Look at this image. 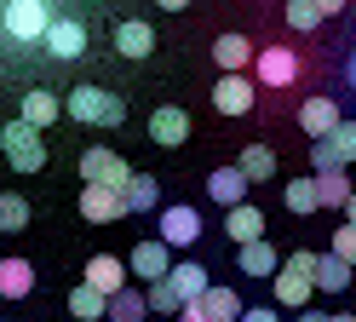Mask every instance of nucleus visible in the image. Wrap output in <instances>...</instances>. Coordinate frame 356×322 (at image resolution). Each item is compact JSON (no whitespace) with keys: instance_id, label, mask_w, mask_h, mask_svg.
Wrapping results in <instances>:
<instances>
[{"instance_id":"30","label":"nucleus","mask_w":356,"mask_h":322,"mask_svg":"<svg viewBox=\"0 0 356 322\" xmlns=\"http://www.w3.org/2000/svg\"><path fill=\"white\" fill-rule=\"evenodd\" d=\"M350 270H356V265L322 253V259H316V293H345V288H350Z\"/></svg>"},{"instance_id":"10","label":"nucleus","mask_w":356,"mask_h":322,"mask_svg":"<svg viewBox=\"0 0 356 322\" xmlns=\"http://www.w3.org/2000/svg\"><path fill=\"white\" fill-rule=\"evenodd\" d=\"M213 63L218 69H225V75H253V63H259V46L248 40V35H218L213 40Z\"/></svg>"},{"instance_id":"17","label":"nucleus","mask_w":356,"mask_h":322,"mask_svg":"<svg viewBox=\"0 0 356 322\" xmlns=\"http://www.w3.org/2000/svg\"><path fill=\"white\" fill-rule=\"evenodd\" d=\"M339 121H345L339 98H305L299 104V127H305V138H316V144H322L327 132H339Z\"/></svg>"},{"instance_id":"4","label":"nucleus","mask_w":356,"mask_h":322,"mask_svg":"<svg viewBox=\"0 0 356 322\" xmlns=\"http://www.w3.org/2000/svg\"><path fill=\"white\" fill-rule=\"evenodd\" d=\"M316 259H322V253H310V247H299V253L282 259V270H276V299H282V305L310 311V293H316Z\"/></svg>"},{"instance_id":"41","label":"nucleus","mask_w":356,"mask_h":322,"mask_svg":"<svg viewBox=\"0 0 356 322\" xmlns=\"http://www.w3.org/2000/svg\"><path fill=\"white\" fill-rule=\"evenodd\" d=\"M327 322H356V311H339V316H327Z\"/></svg>"},{"instance_id":"2","label":"nucleus","mask_w":356,"mask_h":322,"mask_svg":"<svg viewBox=\"0 0 356 322\" xmlns=\"http://www.w3.org/2000/svg\"><path fill=\"white\" fill-rule=\"evenodd\" d=\"M0 155H6L12 173H40V167H47V132L12 115V121L0 127Z\"/></svg>"},{"instance_id":"39","label":"nucleus","mask_w":356,"mask_h":322,"mask_svg":"<svg viewBox=\"0 0 356 322\" xmlns=\"http://www.w3.org/2000/svg\"><path fill=\"white\" fill-rule=\"evenodd\" d=\"M345 224H356V196H350V207H345Z\"/></svg>"},{"instance_id":"12","label":"nucleus","mask_w":356,"mask_h":322,"mask_svg":"<svg viewBox=\"0 0 356 322\" xmlns=\"http://www.w3.org/2000/svg\"><path fill=\"white\" fill-rule=\"evenodd\" d=\"M253 98H259V81L253 75H218V86H213V109L218 115H248Z\"/></svg>"},{"instance_id":"18","label":"nucleus","mask_w":356,"mask_h":322,"mask_svg":"<svg viewBox=\"0 0 356 322\" xmlns=\"http://www.w3.org/2000/svg\"><path fill=\"white\" fill-rule=\"evenodd\" d=\"M167 282H172V293H178V299H184V311H190V305H202V299L213 293V276L195 265V259H178Z\"/></svg>"},{"instance_id":"6","label":"nucleus","mask_w":356,"mask_h":322,"mask_svg":"<svg viewBox=\"0 0 356 322\" xmlns=\"http://www.w3.org/2000/svg\"><path fill=\"white\" fill-rule=\"evenodd\" d=\"M172 265H178V259H172V247H167L161 236H144L138 247L127 253V270L138 276L144 288H149V282H167V276H172Z\"/></svg>"},{"instance_id":"35","label":"nucleus","mask_w":356,"mask_h":322,"mask_svg":"<svg viewBox=\"0 0 356 322\" xmlns=\"http://www.w3.org/2000/svg\"><path fill=\"white\" fill-rule=\"evenodd\" d=\"M333 259H345V265H356V224H339V230H333Z\"/></svg>"},{"instance_id":"34","label":"nucleus","mask_w":356,"mask_h":322,"mask_svg":"<svg viewBox=\"0 0 356 322\" xmlns=\"http://www.w3.org/2000/svg\"><path fill=\"white\" fill-rule=\"evenodd\" d=\"M144 299H149V311H161V316H172V322L184 316V299L172 293V282H149V288H144Z\"/></svg>"},{"instance_id":"25","label":"nucleus","mask_w":356,"mask_h":322,"mask_svg":"<svg viewBox=\"0 0 356 322\" xmlns=\"http://www.w3.org/2000/svg\"><path fill=\"white\" fill-rule=\"evenodd\" d=\"M70 316L75 322H109V293H98L92 282H75L70 288Z\"/></svg>"},{"instance_id":"14","label":"nucleus","mask_w":356,"mask_h":322,"mask_svg":"<svg viewBox=\"0 0 356 322\" xmlns=\"http://www.w3.org/2000/svg\"><path fill=\"white\" fill-rule=\"evenodd\" d=\"M81 219H86V224H115V219H127V190H98V184H86V190H81Z\"/></svg>"},{"instance_id":"20","label":"nucleus","mask_w":356,"mask_h":322,"mask_svg":"<svg viewBox=\"0 0 356 322\" xmlns=\"http://www.w3.org/2000/svg\"><path fill=\"white\" fill-rule=\"evenodd\" d=\"M225 236H230L236 247L264 242V207H259V201H248V207H236V213H225Z\"/></svg>"},{"instance_id":"3","label":"nucleus","mask_w":356,"mask_h":322,"mask_svg":"<svg viewBox=\"0 0 356 322\" xmlns=\"http://www.w3.org/2000/svg\"><path fill=\"white\" fill-rule=\"evenodd\" d=\"M52 12L58 6H47V0H6L0 6V35L17 40V46H40L52 29Z\"/></svg>"},{"instance_id":"16","label":"nucleus","mask_w":356,"mask_h":322,"mask_svg":"<svg viewBox=\"0 0 356 322\" xmlns=\"http://www.w3.org/2000/svg\"><path fill=\"white\" fill-rule=\"evenodd\" d=\"M184 138H190V115L178 109V104H161V109L149 115V144L155 150H178Z\"/></svg>"},{"instance_id":"8","label":"nucleus","mask_w":356,"mask_h":322,"mask_svg":"<svg viewBox=\"0 0 356 322\" xmlns=\"http://www.w3.org/2000/svg\"><path fill=\"white\" fill-rule=\"evenodd\" d=\"M356 161V121H339V132H327L322 144H310V167L316 173H345Z\"/></svg>"},{"instance_id":"15","label":"nucleus","mask_w":356,"mask_h":322,"mask_svg":"<svg viewBox=\"0 0 356 322\" xmlns=\"http://www.w3.org/2000/svg\"><path fill=\"white\" fill-rule=\"evenodd\" d=\"M248 190H253V184H248V173H241V167H213V173H207V196L225 207V213L248 207Z\"/></svg>"},{"instance_id":"21","label":"nucleus","mask_w":356,"mask_h":322,"mask_svg":"<svg viewBox=\"0 0 356 322\" xmlns=\"http://www.w3.org/2000/svg\"><path fill=\"white\" fill-rule=\"evenodd\" d=\"M236 270H241V276H259V282H276V270H282V253H276L270 242L236 247Z\"/></svg>"},{"instance_id":"11","label":"nucleus","mask_w":356,"mask_h":322,"mask_svg":"<svg viewBox=\"0 0 356 322\" xmlns=\"http://www.w3.org/2000/svg\"><path fill=\"white\" fill-rule=\"evenodd\" d=\"M127 259H121V253H92V259H86V270H81V282H92L98 293H109V299H115V293H127Z\"/></svg>"},{"instance_id":"33","label":"nucleus","mask_w":356,"mask_h":322,"mask_svg":"<svg viewBox=\"0 0 356 322\" xmlns=\"http://www.w3.org/2000/svg\"><path fill=\"white\" fill-rule=\"evenodd\" d=\"M316 190H322V207H350V173H316Z\"/></svg>"},{"instance_id":"7","label":"nucleus","mask_w":356,"mask_h":322,"mask_svg":"<svg viewBox=\"0 0 356 322\" xmlns=\"http://www.w3.org/2000/svg\"><path fill=\"white\" fill-rule=\"evenodd\" d=\"M40 52L75 63V58L86 52V23H81L75 12H52V29H47V40H40Z\"/></svg>"},{"instance_id":"40","label":"nucleus","mask_w":356,"mask_h":322,"mask_svg":"<svg viewBox=\"0 0 356 322\" xmlns=\"http://www.w3.org/2000/svg\"><path fill=\"white\" fill-rule=\"evenodd\" d=\"M345 75H350V86H356V52H350V63H345Z\"/></svg>"},{"instance_id":"13","label":"nucleus","mask_w":356,"mask_h":322,"mask_svg":"<svg viewBox=\"0 0 356 322\" xmlns=\"http://www.w3.org/2000/svg\"><path fill=\"white\" fill-rule=\"evenodd\" d=\"M167 247H195L202 242V213L195 207H161V230H155Z\"/></svg>"},{"instance_id":"1","label":"nucleus","mask_w":356,"mask_h":322,"mask_svg":"<svg viewBox=\"0 0 356 322\" xmlns=\"http://www.w3.org/2000/svg\"><path fill=\"white\" fill-rule=\"evenodd\" d=\"M63 115L81 127H121L127 121V98L121 92H109V86H75V92H63Z\"/></svg>"},{"instance_id":"37","label":"nucleus","mask_w":356,"mask_h":322,"mask_svg":"<svg viewBox=\"0 0 356 322\" xmlns=\"http://www.w3.org/2000/svg\"><path fill=\"white\" fill-rule=\"evenodd\" d=\"M299 322H327V311H299Z\"/></svg>"},{"instance_id":"24","label":"nucleus","mask_w":356,"mask_h":322,"mask_svg":"<svg viewBox=\"0 0 356 322\" xmlns=\"http://www.w3.org/2000/svg\"><path fill=\"white\" fill-rule=\"evenodd\" d=\"M195 311H202L207 322H241V316H248V305H241V293H236V288H225V282H213V293H207V299H202Z\"/></svg>"},{"instance_id":"5","label":"nucleus","mask_w":356,"mask_h":322,"mask_svg":"<svg viewBox=\"0 0 356 322\" xmlns=\"http://www.w3.org/2000/svg\"><path fill=\"white\" fill-rule=\"evenodd\" d=\"M81 178L98 184V190H127V184H132V167L121 161V150L92 144V150H81Z\"/></svg>"},{"instance_id":"29","label":"nucleus","mask_w":356,"mask_h":322,"mask_svg":"<svg viewBox=\"0 0 356 322\" xmlns=\"http://www.w3.org/2000/svg\"><path fill=\"white\" fill-rule=\"evenodd\" d=\"M316 207H322V190H316V173H299L293 184H287V213H316Z\"/></svg>"},{"instance_id":"23","label":"nucleus","mask_w":356,"mask_h":322,"mask_svg":"<svg viewBox=\"0 0 356 322\" xmlns=\"http://www.w3.org/2000/svg\"><path fill=\"white\" fill-rule=\"evenodd\" d=\"M333 12H345V0H293V6H287V29L310 35V29H322Z\"/></svg>"},{"instance_id":"38","label":"nucleus","mask_w":356,"mask_h":322,"mask_svg":"<svg viewBox=\"0 0 356 322\" xmlns=\"http://www.w3.org/2000/svg\"><path fill=\"white\" fill-rule=\"evenodd\" d=\"M178 322H207V316H202V311H195V305H190V311H184V316H178Z\"/></svg>"},{"instance_id":"28","label":"nucleus","mask_w":356,"mask_h":322,"mask_svg":"<svg viewBox=\"0 0 356 322\" xmlns=\"http://www.w3.org/2000/svg\"><path fill=\"white\" fill-rule=\"evenodd\" d=\"M127 213H161V184H155L149 173H132V184H127Z\"/></svg>"},{"instance_id":"32","label":"nucleus","mask_w":356,"mask_h":322,"mask_svg":"<svg viewBox=\"0 0 356 322\" xmlns=\"http://www.w3.org/2000/svg\"><path fill=\"white\" fill-rule=\"evenodd\" d=\"M24 224H29V201L17 190H0V236H17Z\"/></svg>"},{"instance_id":"27","label":"nucleus","mask_w":356,"mask_h":322,"mask_svg":"<svg viewBox=\"0 0 356 322\" xmlns=\"http://www.w3.org/2000/svg\"><path fill=\"white\" fill-rule=\"evenodd\" d=\"M236 167L248 173V184H264V178H276V150L270 144H241Z\"/></svg>"},{"instance_id":"36","label":"nucleus","mask_w":356,"mask_h":322,"mask_svg":"<svg viewBox=\"0 0 356 322\" xmlns=\"http://www.w3.org/2000/svg\"><path fill=\"white\" fill-rule=\"evenodd\" d=\"M241 322H282V316H276L270 305H253V311H248V316H241Z\"/></svg>"},{"instance_id":"31","label":"nucleus","mask_w":356,"mask_h":322,"mask_svg":"<svg viewBox=\"0 0 356 322\" xmlns=\"http://www.w3.org/2000/svg\"><path fill=\"white\" fill-rule=\"evenodd\" d=\"M144 316H149L144 288H127V293H115V299H109V322H144Z\"/></svg>"},{"instance_id":"9","label":"nucleus","mask_w":356,"mask_h":322,"mask_svg":"<svg viewBox=\"0 0 356 322\" xmlns=\"http://www.w3.org/2000/svg\"><path fill=\"white\" fill-rule=\"evenodd\" d=\"M253 81L259 86H293L299 81V52H287V46H259V63H253Z\"/></svg>"},{"instance_id":"22","label":"nucleus","mask_w":356,"mask_h":322,"mask_svg":"<svg viewBox=\"0 0 356 322\" xmlns=\"http://www.w3.org/2000/svg\"><path fill=\"white\" fill-rule=\"evenodd\" d=\"M115 52H121V58H132V63H138V58H149V52H155V29H149L144 17L115 23Z\"/></svg>"},{"instance_id":"26","label":"nucleus","mask_w":356,"mask_h":322,"mask_svg":"<svg viewBox=\"0 0 356 322\" xmlns=\"http://www.w3.org/2000/svg\"><path fill=\"white\" fill-rule=\"evenodd\" d=\"M35 293V265L29 259H0V299H29Z\"/></svg>"},{"instance_id":"19","label":"nucleus","mask_w":356,"mask_h":322,"mask_svg":"<svg viewBox=\"0 0 356 322\" xmlns=\"http://www.w3.org/2000/svg\"><path fill=\"white\" fill-rule=\"evenodd\" d=\"M58 115H63V92H52V86H29V92H24V109H17V121H29V127L47 132Z\"/></svg>"}]
</instances>
